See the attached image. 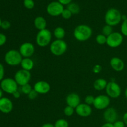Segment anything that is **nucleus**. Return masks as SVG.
Instances as JSON below:
<instances>
[{"mask_svg": "<svg viewBox=\"0 0 127 127\" xmlns=\"http://www.w3.org/2000/svg\"><path fill=\"white\" fill-rule=\"evenodd\" d=\"M95 41L99 45H102L107 43V37L103 35L102 33L99 34L95 37Z\"/></svg>", "mask_w": 127, "mask_h": 127, "instance_id": "26", "label": "nucleus"}, {"mask_svg": "<svg viewBox=\"0 0 127 127\" xmlns=\"http://www.w3.org/2000/svg\"><path fill=\"white\" fill-rule=\"evenodd\" d=\"M0 88L3 92L7 94H12L14 92L18 90V84L14 80L11 78H4L0 83Z\"/></svg>", "mask_w": 127, "mask_h": 127, "instance_id": "6", "label": "nucleus"}, {"mask_svg": "<svg viewBox=\"0 0 127 127\" xmlns=\"http://www.w3.org/2000/svg\"><path fill=\"white\" fill-rule=\"evenodd\" d=\"M122 16L121 12L117 9H109L107 11L104 17L105 24L112 27L117 26L121 22Z\"/></svg>", "mask_w": 127, "mask_h": 127, "instance_id": "2", "label": "nucleus"}, {"mask_svg": "<svg viewBox=\"0 0 127 127\" xmlns=\"http://www.w3.org/2000/svg\"><path fill=\"white\" fill-rule=\"evenodd\" d=\"M72 1L73 0H58V2L62 4V5H63V6H64V5H67L68 6V4L71 3Z\"/></svg>", "mask_w": 127, "mask_h": 127, "instance_id": "39", "label": "nucleus"}, {"mask_svg": "<svg viewBox=\"0 0 127 127\" xmlns=\"http://www.w3.org/2000/svg\"><path fill=\"white\" fill-rule=\"evenodd\" d=\"M22 58L23 57L19 50L14 49L7 51L4 55L5 62L11 66H16L21 64Z\"/></svg>", "mask_w": 127, "mask_h": 127, "instance_id": "4", "label": "nucleus"}, {"mask_svg": "<svg viewBox=\"0 0 127 127\" xmlns=\"http://www.w3.org/2000/svg\"><path fill=\"white\" fill-rule=\"evenodd\" d=\"M47 12L52 17H57L61 16L64 10V6L60 3L58 1H52L47 6Z\"/></svg>", "mask_w": 127, "mask_h": 127, "instance_id": "11", "label": "nucleus"}, {"mask_svg": "<svg viewBox=\"0 0 127 127\" xmlns=\"http://www.w3.org/2000/svg\"><path fill=\"white\" fill-rule=\"evenodd\" d=\"M52 32L47 29L39 31L36 36V43L40 47H46L50 45L52 40Z\"/></svg>", "mask_w": 127, "mask_h": 127, "instance_id": "5", "label": "nucleus"}, {"mask_svg": "<svg viewBox=\"0 0 127 127\" xmlns=\"http://www.w3.org/2000/svg\"><path fill=\"white\" fill-rule=\"evenodd\" d=\"M94 99H95V97L94 96L91 95H88L84 99V103L91 106V105H93V104H94Z\"/></svg>", "mask_w": 127, "mask_h": 127, "instance_id": "32", "label": "nucleus"}, {"mask_svg": "<svg viewBox=\"0 0 127 127\" xmlns=\"http://www.w3.org/2000/svg\"><path fill=\"white\" fill-rule=\"evenodd\" d=\"M23 4L27 9H32L35 7V2L33 0H24Z\"/></svg>", "mask_w": 127, "mask_h": 127, "instance_id": "27", "label": "nucleus"}, {"mask_svg": "<svg viewBox=\"0 0 127 127\" xmlns=\"http://www.w3.org/2000/svg\"><path fill=\"white\" fill-rule=\"evenodd\" d=\"M125 98H126L127 100V87L126 89H125Z\"/></svg>", "mask_w": 127, "mask_h": 127, "instance_id": "45", "label": "nucleus"}, {"mask_svg": "<svg viewBox=\"0 0 127 127\" xmlns=\"http://www.w3.org/2000/svg\"><path fill=\"white\" fill-rule=\"evenodd\" d=\"M120 31H121V33L123 36L127 37V19L123 21L120 27Z\"/></svg>", "mask_w": 127, "mask_h": 127, "instance_id": "30", "label": "nucleus"}, {"mask_svg": "<svg viewBox=\"0 0 127 127\" xmlns=\"http://www.w3.org/2000/svg\"><path fill=\"white\" fill-rule=\"evenodd\" d=\"M1 28L4 30H7L11 27V22L8 21H3L2 22V24H1Z\"/></svg>", "mask_w": 127, "mask_h": 127, "instance_id": "35", "label": "nucleus"}, {"mask_svg": "<svg viewBox=\"0 0 127 127\" xmlns=\"http://www.w3.org/2000/svg\"><path fill=\"white\" fill-rule=\"evenodd\" d=\"M51 87L49 83L45 81H38L35 83L33 89L38 94H47L50 91Z\"/></svg>", "mask_w": 127, "mask_h": 127, "instance_id": "13", "label": "nucleus"}, {"mask_svg": "<svg viewBox=\"0 0 127 127\" xmlns=\"http://www.w3.org/2000/svg\"><path fill=\"white\" fill-rule=\"evenodd\" d=\"M105 92L107 95H108L110 98L117 99L121 95L122 89L119 84L112 81L107 83V85L105 88Z\"/></svg>", "mask_w": 127, "mask_h": 127, "instance_id": "7", "label": "nucleus"}, {"mask_svg": "<svg viewBox=\"0 0 127 127\" xmlns=\"http://www.w3.org/2000/svg\"><path fill=\"white\" fill-rule=\"evenodd\" d=\"M4 67L2 65V63H0V81L4 79Z\"/></svg>", "mask_w": 127, "mask_h": 127, "instance_id": "38", "label": "nucleus"}, {"mask_svg": "<svg viewBox=\"0 0 127 127\" xmlns=\"http://www.w3.org/2000/svg\"><path fill=\"white\" fill-rule=\"evenodd\" d=\"M110 65L114 71L117 72L122 71L125 68V63L121 58L114 57L110 59Z\"/></svg>", "mask_w": 127, "mask_h": 127, "instance_id": "18", "label": "nucleus"}, {"mask_svg": "<svg viewBox=\"0 0 127 127\" xmlns=\"http://www.w3.org/2000/svg\"><path fill=\"white\" fill-rule=\"evenodd\" d=\"M63 112H64V114L66 116L71 117L74 114V112H75V109L72 107L67 105V106L64 109Z\"/></svg>", "mask_w": 127, "mask_h": 127, "instance_id": "28", "label": "nucleus"}, {"mask_svg": "<svg viewBox=\"0 0 127 127\" xmlns=\"http://www.w3.org/2000/svg\"><path fill=\"white\" fill-rule=\"evenodd\" d=\"M38 93H37L34 89H32V90L29 93V94L27 95V97H28L29 99L32 100H35V99L38 97Z\"/></svg>", "mask_w": 127, "mask_h": 127, "instance_id": "33", "label": "nucleus"}, {"mask_svg": "<svg viewBox=\"0 0 127 127\" xmlns=\"http://www.w3.org/2000/svg\"><path fill=\"white\" fill-rule=\"evenodd\" d=\"M100 127H114L113 124H110V123H105V124H103Z\"/></svg>", "mask_w": 127, "mask_h": 127, "instance_id": "43", "label": "nucleus"}, {"mask_svg": "<svg viewBox=\"0 0 127 127\" xmlns=\"http://www.w3.org/2000/svg\"><path fill=\"white\" fill-rule=\"evenodd\" d=\"M104 120L107 123L114 124L117 119V112L114 108L108 107L105 110H104V114H103Z\"/></svg>", "mask_w": 127, "mask_h": 127, "instance_id": "14", "label": "nucleus"}, {"mask_svg": "<svg viewBox=\"0 0 127 127\" xmlns=\"http://www.w3.org/2000/svg\"><path fill=\"white\" fill-rule=\"evenodd\" d=\"M31 78V72L24 69H19L14 74V80L18 86H22L26 84H29Z\"/></svg>", "mask_w": 127, "mask_h": 127, "instance_id": "9", "label": "nucleus"}, {"mask_svg": "<svg viewBox=\"0 0 127 127\" xmlns=\"http://www.w3.org/2000/svg\"><path fill=\"white\" fill-rule=\"evenodd\" d=\"M12 95V96L14 97V98H15V99H19V98L21 97V93L17 90L16 91V92H14Z\"/></svg>", "mask_w": 127, "mask_h": 127, "instance_id": "40", "label": "nucleus"}, {"mask_svg": "<svg viewBox=\"0 0 127 127\" xmlns=\"http://www.w3.org/2000/svg\"><path fill=\"white\" fill-rule=\"evenodd\" d=\"M19 52L23 58H31L35 53L34 45L31 42H24L21 45Z\"/></svg>", "mask_w": 127, "mask_h": 127, "instance_id": "12", "label": "nucleus"}, {"mask_svg": "<svg viewBox=\"0 0 127 127\" xmlns=\"http://www.w3.org/2000/svg\"><path fill=\"white\" fill-rule=\"evenodd\" d=\"M67 9L71 11V12L73 14V15L78 14L79 12V11H80V7H79V5L76 3H73V2L68 5Z\"/></svg>", "mask_w": 127, "mask_h": 127, "instance_id": "23", "label": "nucleus"}, {"mask_svg": "<svg viewBox=\"0 0 127 127\" xmlns=\"http://www.w3.org/2000/svg\"><path fill=\"white\" fill-rule=\"evenodd\" d=\"M55 127H69V123L64 119H59L54 124Z\"/></svg>", "mask_w": 127, "mask_h": 127, "instance_id": "25", "label": "nucleus"}, {"mask_svg": "<svg viewBox=\"0 0 127 127\" xmlns=\"http://www.w3.org/2000/svg\"><path fill=\"white\" fill-rule=\"evenodd\" d=\"M2 20H1V19L0 18V27H1V24H2Z\"/></svg>", "mask_w": 127, "mask_h": 127, "instance_id": "46", "label": "nucleus"}, {"mask_svg": "<svg viewBox=\"0 0 127 127\" xmlns=\"http://www.w3.org/2000/svg\"><path fill=\"white\" fill-rule=\"evenodd\" d=\"M13 109V104L7 97H2L0 99V111L3 114H9Z\"/></svg>", "mask_w": 127, "mask_h": 127, "instance_id": "16", "label": "nucleus"}, {"mask_svg": "<svg viewBox=\"0 0 127 127\" xmlns=\"http://www.w3.org/2000/svg\"><path fill=\"white\" fill-rule=\"evenodd\" d=\"M20 65L22 69L31 71L34 67V62L31 58H23Z\"/></svg>", "mask_w": 127, "mask_h": 127, "instance_id": "20", "label": "nucleus"}, {"mask_svg": "<svg viewBox=\"0 0 127 127\" xmlns=\"http://www.w3.org/2000/svg\"><path fill=\"white\" fill-rule=\"evenodd\" d=\"M62 17H63L64 19H69L71 17L73 16V14L71 12V11L69 10H68V9H64V10L62 12V14H61Z\"/></svg>", "mask_w": 127, "mask_h": 127, "instance_id": "31", "label": "nucleus"}, {"mask_svg": "<svg viewBox=\"0 0 127 127\" xmlns=\"http://www.w3.org/2000/svg\"><path fill=\"white\" fill-rule=\"evenodd\" d=\"M110 104V99L108 95H99L95 97L93 105L97 110H102L107 109Z\"/></svg>", "mask_w": 127, "mask_h": 127, "instance_id": "10", "label": "nucleus"}, {"mask_svg": "<svg viewBox=\"0 0 127 127\" xmlns=\"http://www.w3.org/2000/svg\"><path fill=\"white\" fill-rule=\"evenodd\" d=\"M34 26L38 31L41 30H43L47 29V22L45 19L42 16H37L35 18L34 21H33Z\"/></svg>", "mask_w": 127, "mask_h": 127, "instance_id": "19", "label": "nucleus"}, {"mask_svg": "<svg viewBox=\"0 0 127 127\" xmlns=\"http://www.w3.org/2000/svg\"><path fill=\"white\" fill-rule=\"evenodd\" d=\"M75 112L78 115L81 117H88L92 114V108L90 105L83 103H81L75 109Z\"/></svg>", "mask_w": 127, "mask_h": 127, "instance_id": "15", "label": "nucleus"}, {"mask_svg": "<svg viewBox=\"0 0 127 127\" xmlns=\"http://www.w3.org/2000/svg\"><path fill=\"white\" fill-rule=\"evenodd\" d=\"M114 127H125V124L123 120H117L113 124Z\"/></svg>", "mask_w": 127, "mask_h": 127, "instance_id": "37", "label": "nucleus"}, {"mask_svg": "<svg viewBox=\"0 0 127 127\" xmlns=\"http://www.w3.org/2000/svg\"><path fill=\"white\" fill-rule=\"evenodd\" d=\"M66 102L67 105L76 109L81 104L80 97L77 93H71L66 96Z\"/></svg>", "mask_w": 127, "mask_h": 127, "instance_id": "17", "label": "nucleus"}, {"mask_svg": "<svg viewBox=\"0 0 127 127\" xmlns=\"http://www.w3.org/2000/svg\"><path fill=\"white\" fill-rule=\"evenodd\" d=\"M124 42V36L121 33L114 32L107 37L106 44L110 48H117L122 44Z\"/></svg>", "mask_w": 127, "mask_h": 127, "instance_id": "8", "label": "nucleus"}, {"mask_svg": "<svg viewBox=\"0 0 127 127\" xmlns=\"http://www.w3.org/2000/svg\"><path fill=\"white\" fill-rule=\"evenodd\" d=\"M68 49L67 43L63 40H55L50 45V52L55 56L60 57L66 52Z\"/></svg>", "mask_w": 127, "mask_h": 127, "instance_id": "3", "label": "nucleus"}, {"mask_svg": "<svg viewBox=\"0 0 127 127\" xmlns=\"http://www.w3.org/2000/svg\"><path fill=\"white\" fill-rule=\"evenodd\" d=\"M93 30L86 24H79L75 27L73 31V36L79 42H86L91 37Z\"/></svg>", "mask_w": 127, "mask_h": 127, "instance_id": "1", "label": "nucleus"}, {"mask_svg": "<svg viewBox=\"0 0 127 127\" xmlns=\"http://www.w3.org/2000/svg\"><path fill=\"white\" fill-rule=\"evenodd\" d=\"M2 95H3V91H2V89L0 88V99H1L2 97H3Z\"/></svg>", "mask_w": 127, "mask_h": 127, "instance_id": "44", "label": "nucleus"}, {"mask_svg": "<svg viewBox=\"0 0 127 127\" xmlns=\"http://www.w3.org/2000/svg\"><path fill=\"white\" fill-rule=\"evenodd\" d=\"M102 69V66L99 64H95V65L93 66L92 71H93V72L94 74H99V73H100V72H101Z\"/></svg>", "mask_w": 127, "mask_h": 127, "instance_id": "34", "label": "nucleus"}, {"mask_svg": "<svg viewBox=\"0 0 127 127\" xmlns=\"http://www.w3.org/2000/svg\"><path fill=\"white\" fill-rule=\"evenodd\" d=\"M113 32H114V31H113V27L109 26V25L105 24L102 27V33L105 36H106L107 37L110 35V34H112Z\"/></svg>", "mask_w": 127, "mask_h": 127, "instance_id": "24", "label": "nucleus"}, {"mask_svg": "<svg viewBox=\"0 0 127 127\" xmlns=\"http://www.w3.org/2000/svg\"><path fill=\"white\" fill-rule=\"evenodd\" d=\"M32 90V88L29 84H26L25 85L21 86V91L23 94L28 95L30 92Z\"/></svg>", "mask_w": 127, "mask_h": 127, "instance_id": "29", "label": "nucleus"}, {"mask_svg": "<svg viewBox=\"0 0 127 127\" xmlns=\"http://www.w3.org/2000/svg\"><path fill=\"white\" fill-rule=\"evenodd\" d=\"M41 127H55V126L53 124H50V123H46V124H43Z\"/></svg>", "mask_w": 127, "mask_h": 127, "instance_id": "42", "label": "nucleus"}, {"mask_svg": "<svg viewBox=\"0 0 127 127\" xmlns=\"http://www.w3.org/2000/svg\"><path fill=\"white\" fill-rule=\"evenodd\" d=\"M123 121L125 123V125L127 126V112H126L123 115Z\"/></svg>", "mask_w": 127, "mask_h": 127, "instance_id": "41", "label": "nucleus"}, {"mask_svg": "<svg viewBox=\"0 0 127 127\" xmlns=\"http://www.w3.org/2000/svg\"><path fill=\"white\" fill-rule=\"evenodd\" d=\"M65 35V30L62 27H57L53 31V35L57 40H63Z\"/></svg>", "mask_w": 127, "mask_h": 127, "instance_id": "22", "label": "nucleus"}, {"mask_svg": "<svg viewBox=\"0 0 127 127\" xmlns=\"http://www.w3.org/2000/svg\"><path fill=\"white\" fill-rule=\"evenodd\" d=\"M108 82L107 80L103 78H99L97 79L93 83V87L94 89L96 91H103L104 89H105L107 85Z\"/></svg>", "mask_w": 127, "mask_h": 127, "instance_id": "21", "label": "nucleus"}, {"mask_svg": "<svg viewBox=\"0 0 127 127\" xmlns=\"http://www.w3.org/2000/svg\"><path fill=\"white\" fill-rule=\"evenodd\" d=\"M7 42V37L4 33H0V47L3 46Z\"/></svg>", "mask_w": 127, "mask_h": 127, "instance_id": "36", "label": "nucleus"}]
</instances>
